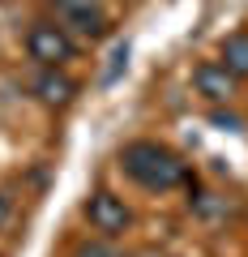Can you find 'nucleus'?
I'll return each instance as SVG.
<instances>
[{"mask_svg":"<svg viewBox=\"0 0 248 257\" xmlns=\"http://www.w3.org/2000/svg\"><path fill=\"white\" fill-rule=\"evenodd\" d=\"M73 257H124V253H120L111 240H103V236H99V240H82V244L73 248Z\"/></svg>","mask_w":248,"mask_h":257,"instance_id":"6e6552de","label":"nucleus"},{"mask_svg":"<svg viewBox=\"0 0 248 257\" xmlns=\"http://www.w3.org/2000/svg\"><path fill=\"white\" fill-rule=\"evenodd\" d=\"M218 64L227 73H235L239 82L248 77V30H235V35H227L218 43Z\"/></svg>","mask_w":248,"mask_h":257,"instance_id":"0eeeda50","label":"nucleus"},{"mask_svg":"<svg viewBox=\"0 0 248 257\" xmlns=\"http://www.w3.org/2000/svg\"><path fill=\"white\" fill-rule=\"evenodd\" d=\"M52 13L65 30L82 39H103L107 35V9L103 0H52Z\"/></svg>","mask_w":248,"mask_h":257,"instance_id":"20e7f679","label":"nucleus"},{"mask_svg":"<svg viewBox=\"0 0 248 257\" xmlns=\"http://www.w3.org/2000/svg\"><path fill=\"white\" fill-rule=\"evenodd\" d=\"M120 172L150 193H167L188 180V163L163 142H129L120 150Z\"/></svg>","mask_w":248,"mask_h":257,"instance_id":"f257e3e1","label":"nucleus"},{"mask_svg":"<svg viewBox=\"0 0 248 257\" xmlns=\"http://www.w3.org/2000/svg\"><path fill=\"white\" fill-rule=\"evenodd\" d=\"M26 52L30 60H39L43 69H65L69 60L77 56V43L60 22H35L26 30Z\"/></svg>","mask_w":248,"mask_h":257,"instance_id":"f03ea898","label":"nucleus"},{"mask_svg":"<svg viewBox=\"0 0 248 257\" xmlns=\"http://www.w3.org/2000/svg\"><path fill=\"white\" fill-rule=\"evenodd\" d=\"M82 214L103 240H116V236H124V231L133 227V210L124 206V197H116L111 189H94L82 202Z\"/></svg>","mask_w":248,"mask_h":257,"instance_id":"7ed1b4c3","label":"nucleus"},{"mask_svg":"<svg viewBox=\"0 0 248 257\" xmlns=\"http://www.w3.org/2000/svg\"><path fill=\"white\" fill-rule=\"evenodd\" d=\"M193 86H197V94H201L205 103H231L235 90H239V77L227 73L218 60H201L193 69Z\"/></svg>","mask_w":248,"mask_h":257,"instance_id":"39448f33","label":"nucleus"},{"mask_svg":"<svg viewBox=\"0 0 248 257\" xmlns=\"http://www.w3.org/2000/svg\"><path fill=\"white\" fill-rule=\"evenodd\" d=\"M120 69H129V43H116V52H111V69L103 73V82H116Z\"/></svg>","mask_w":248,"mask_h":257,"instance_id":"1a4fd4ad","label":"nucleus"},{"mask_svg":"<svg viewBox=\"0 0 248 257\" xmlns=\"http://www.w3.org/2000/svg\"><path fill=\"white\" fill-rule=\"evenodd\" d=\"M35 94H39L43 107H69V103L77 99V82L65 69H43V73L35 77Z\"/></svg>","mask_w":248,"mask_h":257,"instance_id":"423d86ee","label":"nucleus"},{"mask_svg":"<svg viewBox=\"0 0 248 257\" xmlns=\"http://www.w3.org/2000/svg\"><path fill=\"white\" fill-rule=\"evenodd\" d=\"M210 120H214V124H218V128H231V133H235V128H244V120H239L235 111H214Z\"/></svg>","mask_w":248,"mask_h":257,"instance_id":"9d476101","label":"nucleus"},{"mask_svg":"<svg viewBox=\"0 0 248 257\" xmlns=\"http://www.w3.org/2000/svg\"><path fill=\"white\" fill-rule=\"evenodd\" d=\"M9 214H13V202H9V197H5V193H0V227L9 223Z\"/></svg>","mask_w":248,"mask_h":257,"instance_id":"9b49d317","label":"nucleus"}]
</instances>
